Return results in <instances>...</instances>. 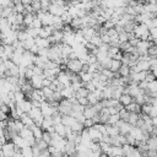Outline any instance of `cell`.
I'll use <instances>...</instances> for the list:
<instances>
[{
    "mask_svg": "<svg viewBox=\"0 0 157 157\" xmlns=\"http://www.w3.org/2000/svg\"><path fill=\"white\" fill-rule=\"evenodd\" d=\"M16 107L20 108V109H22L23 113H27V114H29V112H31L32 108H33L32 102L28 101V99H25V101H22V102H20V103H16Z\"/></svg>",
    "mask_w": 157,
    "mask_h": 157,
    "instance_id": "cell-6",
    "label": "cell"
},
{
    "mask_svg": "<svg viewBox=\"0 0 157 157\" xmlns=\"http://www.w3.org/2000/svg\"><path fill=\"white\" fill-rule=\"evenodd\" d=\"M130 72H131V69L128 65H121L118 74L120 77H130Z\"/></svg>",
    "mask_w": 157,
    "mask_h": 157,
    "instance_id": "cell-18",
    "label": "cell"
},
{
    "mask_svg": "<svg viewBox=\"0 0 157 157\" xmlns=\"http://www.w3.org/2000/svg\"><path fill=\"white\" fill-rule=\"evenodd\" d=\"M78 75H80V78H81V81H82L83 83H88V82H91V81L93 80V77H94V74H91V72H83V71H81Z\"/></svg>",
    "mask_w": 157,
    "mask_h": 157,
    "instance_id": "cell-12",
    "label": "cell"
},
{
    "mask_svg": "<svg viewBox=\"0 0 157 157\" xmlns=\"http://www.w3.org/2000/svg\"><path fill=\"white\" fill-rule=\"evenodd\" d=\"M52 81L50 80H48V78H44V81H43V87H50L52 86Z\"/></svg>",
    "mask_w": 157,
    "mask_h": 157,
    "instance_id": "cell-37",
    "label": "cell"
},
{
    "mask_svg": "<svg viewBox=\"0 0 157 157\" xmlns=\"http://www.w3.org/2000/svg\"><path fill=\"white\" fill-rule=\"evenodd\" d=\"M97 114H98V112L94 109V107H93V105H87V107L85 108L83 115H85V118H86V119H93Z\"/></svg>",
    "mask_w": 157,
    "mask_h": 157,
    "instance_id": "cell-8",
    "label": "cell"
},
{
    "mask_svg": "<svg viewBox=\"0 0 157 157\" xmlns=\"http://www.w3.org/2000/svg\"><path fill=\"white\" fill-rule=\"evenodd\" d=\"M121 61L120 60H115V59H113L112 60V64H110V67H109V70H112L113 72H119V70H120V67H121Z\"/></svg>",
    "mask_w": 157,
    "mask_h": 157,
    "instance_id": "cell-20",
    "label": "cell"
},
{
    "mask_svg": "<svg viewBox=\"0 0 157 157\" xmlns=\"http://www.w3.org/2000/svg\"><path fill=\"white\" fill-rule=\"evenodd\" d=\"M36 145H37V147H38L42 152H43V151H47V150H48V147H49V145H48L44 140H38Z\"/></svg>",
    "mask_w": 157,
    "mask_h": 157,
    "instance_id": "cell-29",
    "label": "cell"
},
{
    "mask_svg": "<svg viewBox=\"0 0 157 157\" xmlns=\"http://www.w3.org/2000/svg\"><path fill=\"white\" fill-rule=\"evenodd\" d=\"M20 120L25 124V126L26 128H31V126H33L34 125V121H33V119L29 117V114H27V113H25L21 118H20Z\"/></svg>",
    "mask_w": 157,
    "mask_h": 157,
    "instance_id": "cell-11",
    "label": "cell"
},
{
    "mask_svg": "<svg viewBox=\"0 0 157 157\" xmlns=\"http://www.w3.org/2000/svg\"><path fill=\"white\" fill-rule=\"evenodd\" d=\"M139 120H140V114H139V113H130L129 123H130L131 125L136 126V125H137V123H139Z\"/></svg>",
    "mask_w": 157,
    "mask_h": 157,
    "instance_id": "cell-22",
    "label": "cell"
},
{
    "mask_svg": "<svg viewBox=\"0 0 157 157\" xmlns=\"http://www.w3.org/2000/svg\"><path fill=\"white\" fill-rule=\"evenodd\" d=\"M87 99H88L90 105H94V104H97L98 102H101L99 98H98V96L96 94V92H90L88 96H87Z\"/></svg>",
    "mask_w": 157,
    "mask_h": 157,
    "instance_id": "cell-21",
    "label": "cell"
},
{
    "mask_svg": "<svg viewBox=\"0 0 157 157\" xmlns=\"http://www.w3.org/2000/svg\"><path fill=\"white\" fill-rule=\"evenodd\" d=\"M88 134H90V137H91V140H92L93 142H102V140H103V134H102L98 129H96L94 126L88 129Z\"/></svg>",
    "mask_w": 157,
    "mask_h": 157,
    "instance_id": "cell-5",
    "label": "cell"
},
{
    "mask_svg": "<svg viewBox=\"0 0 157 157\" xmlns=\"http://www.w3.org/2000/svg\"><path fill=\"white\" fill-rule=\"evenodd\" d=\"M88 93H90V92L86 90V87H81V88L76 92V98H80V97H87Z\"/></svg>",
    "mask_w": 157,
    "mask_h": 157,
    "instance_id": "cell-30",
    "label": "cell"
},
{
    "mask_svg": "<svg viewBox=\"0 0 157 157\" xmlns=\"http://www.w3.org/2000/svg\"><path fill=\"white\" fill-rule=\"evenodd\" d=\"M44 78H45L44 74L43 75H34L29 80V82H31V85L33 86L34 90H42L43 88V81H44Z\"/></svg>",
    "mask_w": 157,
    "mask_h": 157,
    "instance_id": "cell-4",
    "label": "cell"
},
{
    "mask_svg": "<svg viewBox=\"0 0 157 157\" xmlns=\"http://www.w3.org/2000/svg\"><path fill=\"white\" fill-rule=\"evenodd\" d=\"M76 121H77V120H76L74 117H71V115H63V124H64L65 126L71 128Z\"/></svg>",
    "mask_w": 157,
    "mask_h": 157,
    "instance_id": "cell-15",
    "label": "cell"
},
{
    "mask_svg": "<svg viewBox=\"0 0 157 157\" xmlns=\"http://www.w3.org/2000/svg\"><path fill=\"white\" fill-rule=\"evenodd\" d=\"M42 140H44L48 145H50V142H52V134H49V132H47V131H44V134H43V139Z\"/></svg>",
    "mask_w": 157,
    "mask_h": 157,
    "instance_id": "cell-35",
    "label": "cell"
},
{
    "mask_svg": "<svg viewBox=\"0 0 157 157\" xmlns=\"http://www.w3.org/2000/svg\"><path fill=\"white\" fill-rule=\"evenodd\" d=\"M119 120H121L119 114H115V115H109V119H108L107 125H117Z\"/></svg>",
    "mask_w": 157,
    "mask_h": 157,
    "instance_id": "cell-26",
    "label": "cell"
},
{
    "mask_svg": "<svg viewBox=\"0 0 157 157\" xmlns=\"http://www.w3.org/2000/svg\"><path fill=\"white\" fill-rule=\"evenodd\" d=\"M13 157H25L23 155H22V152H21V150H17V152L15 153V156Z\"/></svg>",
    "mask_w": 157,
    "mask_h": 157,
    "instance_id": "cell-38",
    "label": "cell"
},
{
    "mask_svg": "<svg viewBox=\"0 0 157 157\" xmlns=\"http://www.w3.org/2000/svg\"><path fill=\"white\" fill-rule=\"evenodd\" d=\"M65 153L71 156L74 153H76V144L72 142V141H67L66 144V147H65Z\"/></svg>",
    "mask_w": 157,
    "mask_h": 157,
    "instance_id": "cell-14",
    "label": "cell"
},
{
    "mask_svg": "<svg viewBox=\"0 0 157 157\" xmlns=\"http://www.w3.org/2000/svg\"><path fill=\"white\" fill-rule=\"evenodd\" d=\"M77 103H78V104H81V105H83V107L90 105L87 97H80V98H77Z\"/></svg>",
    "mask_w": 157,
    "mask_h": 157,
    "instance_id": "cell-33",
    "label": "cell"
},
{
    "mask_svg": "<svg viewBox=\"0 0 157 157\" xmlns=\"http://www.w3.org/2000/svg\"><path fill=\"white\" fill-rule=\"evenodd\" d=\"M150 34H151V37L153 38V40L157 39V27H156V28H151V29H150Z\"/></svg>",
    "mask_w": 157,
    "mask_h": 157,
    "instance_id": "cell-36",
    "label": "cell"
},
{
    "mask_svg": "<svg viewBox=\"0 0 157 157\" xmlns=\"http://www.w3.org/2000/svg\"><path fill=\"white\" fill-rule=\"evenodd\" d=\"M115 126L119 129L120 135H124V136L129 135V134L131 132L132 128H134V125H131V124H130V123H128V121H123V120H119V121H118V124H117Z\"/></svg>",
    "mask_w": 157,
    "mask_h": 157,
    "instance_id": "cell-3",
    "label": "cell"
},
{
    "mask_svg": "<svg viewBox=\"0 0 157 157\" xmlns=\"http://www.w3.org/2000/svg\"><path fill=\"white\" fill-rule=\"evenodd\" d=\"M17 147L15 146V144L11 141H7L5 145H2L1 147V157H13L15 153L17 152Z\"/></svg>",
    "mask_w": 157,
    "mask_h": 157,
    "instance_id": "cell-1",
    "label": "cell"
},
{
    "mask_svg": "<svg viewBox=\"0 0 157 157\" xmlns=\"http://www.w3.org/2000/svg\"><path fill=\"white\" fill-rule=\"evenodd\" d=\"M31 27H32V28H43V23H42V21H40L38 17H36Z\"/></svg>",
    "mask_w": 157,
    "mask_h": 157,
    "instance_id": "cell-31",
    "label": "cell"
},
{
    "mask_svg": "<svg viewBox=\"0 0 157 157\" xmlns=\"http://www.w3.org/2000/svg\"><path fill=\"white\" fill-rule=\"evenodd\" d=\"M119 102H120V104L125 108V107H128L129 104H131L132 102H134V98L130 96V94H123L121 97H120V99H119Z\"/></svg>",
    "mask_w": 157,
    "mask_h": 157,
    "instance_id": "cell-10",
    "label": "cell"
},
{
    "mask_svg": "<svg viewBox=\"0 0 157 157\" xmlns=\"http://www.w3.org/2000/svg\"><path fill=\"white\" fill-rule=\"evenodd\" d=\"M119 115H120V119L123 121H128L129 123V117H130V113L126 110V108H123L120 112H119Z\"/></svg>",
    "mask_w": 157,
    "mask_h": 157,
    "instance_id": "cell-28",
    "label": "cell"
},
{
    "mask_svg": "<svg viewBox=\"0 0 157 157\" xmlns=\"http://www.w3.org/2000/svg\"><path fill=\"white\" fill-rule=\"evenodd\" d=\"M21 152H22V155H23L25 157H34L33 147H32V146H27V147L22 148V150H21Z\"/></svg>",
    "mask_w": 157,
    "mask_h": 157,
    "instance_id": "cell-25",
    "label": "cell"
},
{
    "mask_svg": "<svg viewBox=\"0 0 157 157\" xmlns=\"http://www.w3.org/2000/svg\"><path fill=\"white\" fill-rule=\"evenodd\" d=\"M147 55L151 58V59H157V45H152L150 47V49L147 50Z\"/></svg>",
    "mask_w": 157,
    "mask_h": 157,
    "instance_id": "cell-27",
    "label": "cell"
},
{
    "mask_svg": "<svg viewBox=\"0 0 157 157\" xmlns=\"http://www.w3.org/2000/svg\"><path fill=\"white\" fill-rule=\"evenodd\" d=\"M85 87H86V90L88 91V92H96V90H97V87L94 86V83L91 81V82H88V83H85Z\"/></svg>",
    "mask_w": 157,
    "mask_h": 157,
    "instance_id": "cell-32",
    "label": "cell"
},
{
    "mask_svg": "<svg viewBox=\"0 0 157 157\" xmlns=\"http://www.w3.org/2000/svg\"><path fill=\"white\" fill-rule=\"evenodd\" d=\"M55 132L61 136V137H65L66 139V126L64 124H59V125H55Z\"/></svg>",
    "mask_w": 157,
    "mask_h": 157,
    "instance_id": "cell-19",
    "label": "cell"
},
{
    "mask_svg": "<svg viewBox=\"0 0 157 157\" xmlns=\"http://www.w3.org/2000/svg\"><path fill=\"white\" fill-rule=\"evenodd\" d=\"M11 141L15 144V146H16L18 150H22V148H25V147L29 146V145H28V142H27V140H25V139H23V137H21L20 135H16Z\"/></svg>",
    "mask_w": 157,
    "mask_h": 157,
    "instance_id": "cell-7",
    "label": "cell"
},
{
    "mask_svg": "<svg viewBox=\"0 0 157 157\" xmlns=\"http://www.w3.org/2000/svg\"><path fill=\"white\" fill-rule=\"evenodd\" d=\"M67 70L71 71V72H75V74H80L82 71V67H83V63L80 60V59H75V60H69L67 65H66Z\"/></svg>",
    "mask_w": 157,
    "mask_h": 157,
    "instance_id": "cell-2",
    "label": "cell"
},
{
    "mask_svg": "<svg viewBox=\"0 0 157 157\" xmlns=\"http://www.w3.org/2000/svg\"><path fill=\"white\" fill-rule=\"evenodd\" d=\"M18 135H20L21 137H23L25 140H27V141H28L31 137H34V135H33V131H32L29 128H25V129H23V130H22V131H21Z\"/></svg>",
    "mask_w": 157,
    "mask_h": 157,
    "instance_id": "cell-16",
    "label": "cell"
},
{
    "mask_svg": "<svg viewBox=\"0 0 157 157\" xmlns=\"http://www.w3.org/2000/svg\"><path fill=\"white\" fill-rule=\"evenodd\" d=\"M94 125H96V123L93 121V119H86V121H85V124H83L85 129H90V128H93Z\"/></svg>",
    "mask_w": 157,
    "mask_h": 157,
    "instance_id": "cell-34",
    "label": "cell"
},
{
    "mask_svg": "<svg viewBox=\"0 0 157 157\" xmlns=\"http://www.w3.org/2000/svg\"><path fill=\"white\" fill-rule=\"evenodd\" d=\"M107 134H108V136L114 137V136L120 135V131L115 125H107Z\"/></svg>",
    "mask_w": 157,
    "mask_h": 157,
    "instance_id": "cell-13",
    "label": "cell"
},
{
    "mask_svg": "<svg viewBox=\"0 0 157 157\" xmlns=\"http://www.w3.org/2000/svg\"><path fill=\"white\" fill-rule=\"evenodd\" d=\"M147 146H148V151H157V136H151L147 140Z\"/></svg>",
    "mask_w": 157,
    "mask_h": 157,
    "instance_id": "cell-17",
    "label": "cell"
},
{
    "mask_svg": "<svg viewBox=\"0 0 157 157\" xmlns=\"http://www.w3.org/2000/svg\"><path fill=\"white\" fill-rule=\"evenodd\" d=\"M135 148H136V147H134L132 145H129V144L124 145V146H123V151H124V157L131 156V153L134 152V150H135Z\"/></svg>",
    "mask_w": 157,
    "mask_h": 157,
    "instance_id": "cell-23",
    "label": "cell"
},
{
    "mask_svg": "<svg viewBox=\"0 0 157 157\" xmlns=\"http://www.w3.org/2000/svg\"><path fill=\"white\" fill-rule=\"evenodd\" d=\"M156 136H157V135H156Z\"/></svg>",
    "mask_w": 157,
    "mask_h": 157,
    "instance_id": "cell-39",
    "label": "cell"
},
{
    "mask_svg": "<svg viewBox=\"0 0 157 157\" xmlns=\"http://www.w3.org/2000/svg\"><path fill=\"white\" fill-rule=\"evenodd\" d=\"M60 93H61V96H63L64 99H70V98H72V97L76 96V92L74 91L72 87H65Z\"/></svg>",
    "mask_w": 157,
    "mask_h": 157,
    "instance_id": "cell-9",
    "label": "cell"
},
{
    "mask_svg": "<svg viewBox=\"0 0 157 157\" xmlns=\"http://www.w3.org/2000/svg\"><path fill=\"white\" fill-rule=\"evenodd\" d=\"M42 92H43V96H44V98L48 101V99H50L52 97H53V94H54V91L50 88V87H43L42 88Z\"/></svg>",
    "mask_w": 157,
    "mask_h": 157,
    "instance_id": "cell-24",
    "label": "cell"
}]
</instances>
